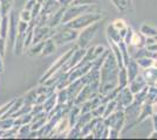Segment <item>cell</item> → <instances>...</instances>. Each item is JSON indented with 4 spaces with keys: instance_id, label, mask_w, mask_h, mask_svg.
I'll return each mask as SVG.
<instances>
[{
    "instance_id": "ffe728a7",
    "label": "cell",
    "mask_w": 157,
    "mask_h": 140,
    "mask_svg": "<svg viewBox=\"0 0 157 140\" xmlns=\"http://www.w3.org/2000/svg\"><path fill=\"white\" fill-rule=\"evenodd\" d=\"M1 7H2V13H4V15L6 14V12L10 9V7H11V5H12V0H1Z\"/></svg>"
},
{
    "instance_id": "44dd1931",
    "label": "cell",
    "mask_w": 157,
    "mask_h": 140,
    "mask_svg": "<svg viewBox=\"0 0 157 140\" xmlns=\"http://www.w3.org/2000/svg\"><path fill=\"white\" fill-rule=\"evenodd\" d=\"M145 48L148 49V50H150L152 53H157V41L155 43H151V45H148V46H145Z\"/></svg>"
},
{
    "instance_id": "3957f363",
    "label": "cell",
    "mask_w": 157,
    "mask_h": 140,
    "mask_svg": "<svg viewBox=\"0 0 157 140\" xmlns=\"http://www.w3.org/2000/svg\"><path fill=\"white\" fill-rule=\"evenodd\" d=\"M98 27H100V22H94L92 25H89L88 27L83 28V31L78 34V46L81 48L85 49L86 47L89 46L90 41L93 40V38L95 36V34L98 32Z\"/></svg>"
},
{
    "instance_id": "6da1fadb",
    "label": "cell",
    "mask_w": 157,
    "mask_h": 140,
    "mask_svg": "<svg viewBox=\"0 0 157 140\" xmlns=\"http://www.w3.org/2000/svg\"><path fill=\"white\" fill-rule=\"evenodd\" d=\"M102 18V14L100 13H94V12H88L82 15H80L78 18L71 20L68 23H66V27H69L73 29H83L89 25H92L94 22H98L100 19Z\"/></svg>"
},
{
    "instance_id": "4fadbf2b",
    "label": "cell",
    "mask_w": 157,
    "mask_h": 140,
    "mask_svg": "<svg viewBox=\"0 0 157 140\" xmlns=\"http://www.w3.org/2000/svg\"><path fill=\"white\" fill-rule=\"evenodd\" d=\"M13 15L11 16V26H10V29H11V45L15 43L14 41L17 39V34H18V27H17V23H15V16H14V13H12Z\"/></svg>"
},
{
    "instance_id": "7402d4cb",
    "label": "cell",
    "mask_w": 157,
    "mask_h": 140,
    "mask_svg": "<svg viewBox=\"0 0 157 140\" xmlns=\"http://www.w3.org/2000/svg\"><path fill=\"white\" fill-rule=\"evenodd\" d=\"M4 48H5V42H4V39L1 38L0 39V55L1 56H4V54H5V49Z\"/></svg>"
},
{
    "instance_id": "83f0119b",
    "label": "cell",
    "mask_w": 157,
    "mask_h": 140,
    "mask_svg": "<svg viewBox=\"0 0 157 140\" xmlns=\"http://www.w3.org/2000/svg\"><path fill=\"white\" fill-rule=\"evenodd\" d=\"M155 40H156V41H157V35H156V36H155Z\"/></svg>"
},
{
    "instance_id": "7a4b0ae2",
    "label": "cell",
    "mask_w": 157,
    "mask_h": 140,
    "mask_svg": "<svg viewBox=\"0 0 157 140\" xmlns=\"http://www.w3.org/2000/svg\"><path fill=\"white\" fill-rule=\"evenodd\" d=\"M92 12L93 7L92 5H72V7H69L68 9H66L63 16H62V21L61 23H66V22H69L71 20L78 18L80 15L88 12Z\"/></svg>"
},
{
    "instance_id": "d6986e66",
    "label": "cell",
    "mask_w": 157,
    "mask_h": 140,
    "mask_svg": "<svg viewBox=\"0 0 157 140\" xmlns=\"http://www.w3.org/2000/svg\"><path fill=\"white\" fill-rule=\"evenodd\" d=\"M92 4H98V0H73L72 2V5H92Z\"/></svg>"
},
{
    "instance_id": "603a6c76",
    "label": "cell",
    "mask_w": 157,
    "mask_h": 140,
    "mask_svg": "<svg viewBox=\"0 0 157 140\" xmlns=\"http://www.w3.org/2000/svg\"><path fill=\"white\" fill-rule=\"evenodd\" d=\"M58 1L60 2L61 6H69L73 2V0H58Z\"/></svg>"
},
{
    "instance_id": "e0dca14e",
    "label": "cell",
    "mask_w": 157,
    "mask_h": 140,
    "mask_svg": "<svg viewBox=\"0 0 157 140\" xmlns=\"http://www.w3.org/2000/svg\"><path fill=\"white\" fill-rule=\"evenodd\" d=\"M20 19H21V21L28 22V21L32 19V13H31V11H28V9L25 8V9L20 13Z\"/></svg>"
},
{
    "instance_id": "4316f807",
    "label": "cell",
    "mask_w": 157,
    "mask_h": 140,
    "mask_svg": "<svg viewBox=\"0 0 157 140\" xmlns=\"http://www.w3.org/2000/svg\"><path fill=\"white\" fill-rule=\"evenodd\" d=\"M45 1H46V0H38V2H39V4H44Z\"/></svg>"
},
{
    "instance_id": "2e32d148",
    "label": "cell",
    "mask_w": 157,
    "mask_h": 140,
    "mask_svg": "<svg viewBox=\"0 0 157 140\" xmlns=\"http://www.w3.org/2000/svg\"><path fill=\"white\" fill-rule=\"evenodd\" d=\"M113 26L115 27L116 29H117L118 32H121V31H123V29H127L128 27H127V25H125V22L123 20H120V19H117V20H115L113 23H111Z\"/></svg>"
},
{
    "instance_id": "5bb4252c",
    "label": "cell",
    "mask_w": 157,
    "mask_h": 140,
    "mask_svg": "<svg viewBox=\"0 0 157 140\" xmlns=\"http://www.w3.org/2000/svg\"><path fill=\"white\" fill-rule=\"evenodd\" d=\"M111 1L114 2V5L117 7V9H120L121 12L127 11L131 6V0H111Z\"/></svg>"
},
{
    "instance_id": "9a60e30c",
    "label": "cell",
    "mask_w": 157,
    "mask_h": 140,
    "mask_svg": "<svg viewBox=\"0 0 157 140\" xmlns=\"http://www.w3.org/2000/svg\"><path fill=\"white\" fill-rule=\"evenodd\" d=\"M156 59H150V57H142V59H137L136 62L138 63V66H141L142 68H150L154 66V61Z\"/></svg>"
},
{
    "instance_id": "8992f818",
    "label": "cell",
    "mask_w": 157,
    "mask_h": 140,
    "mask_svg": "<svg viewBox=\"0 0 157 140\" xmlns=\"http://www.w3.org/2000/svg\"><path fill=\"white\" fill-rule=\"evenodd\" d=\"M73 53H74V50H69L67 54H65L63 56H61L59 60L56 61V63L55 64H53V67L49 69V71L47 73V75H46V77L47 76H49V75H52L53 73H55L58 69H61V67H62V64L65 63V62H67V61L69 60V57L73 55Z\"/></svg>"
},
{
    "instance_id": "8fae6325",
    "label": "cell",
    "mask_w": 157,
    "mask_h": 140,
    "mask_svg": "<svg viewBox=\"0 0 157 140\" xmlns=\"http://www.w3.org/2000/svg\"><path fill=\"white\" fill-rule=\"evenodd\" d=\"M55 52V42L54 40H47L45 41V45H44V48H42V53L41 55H51L52 53Z\"/></svg>"
},
{
    "instance_id": "52a82bcc",
    "label": "cell",
    "mask_w": 157,
    "mask_h": 140,
    "mask_svg": "<svg viewBox=\"0 0 157 140\" xmlns=\"http://www.w3.org/2000/svg\"><path fill=\"white\" fill-rule=\"evenodd\" d=\"M144 78L147 80V83L150 85H155L157 82V68L150 67L147 68V70L144 71Z\"/></svg>"
},
{
    "instance_id": "d4e9b609",
    "label": "cell",
    "mask_w": 157,
    "mask_h": 140,
    "mask_svg": "<svg viewBox=\"0 0 157 140\" xmlns=\"http://www.w3.org/2000/svg\"><path fill=\"white\" fill-rule=\"evenodd\" d=\"M150 138H151V139H155V138H157V131H155L154 133L151 134V135H150Z\"/></svg>"
},
{
    "instance_id": "7c38bea8",
    "label": "cell",
    "mask_w": 157,
    "mask_h": 140,
    "mask_svg": "<svg viewBox=\"0 0 157 140\" xmlns=\"http://www.w3.org/2000/svg\"><path fill=\"white\" fill-rule=\"evenodd\" d=\"M141 33L143 34L144 36H154L155 38L157 35V29L148 23H144L143 26L141 27Z\"/></svg>"
},
{
    "instance_id": "30bf717a",
    "label": "cell",
    "mask_w": 157,
    "mask_h": 140,
    "mask_svg": "<svg viewBox=\"0 0 157 140\" xmlns=\"http://www.w3.org/2000/svg\"><path fill=\"white\" fill-rule=\"evenodd\" d=\"M127 66H128V71H127L128 73V80H129V82H131L138 75V63L135 61H131Z\"/></svg>"
},
{
    "instance_id": "ac0fdd59",
    "label": "cell",
    "mask_w": 157,
    "mask_h": 140,
    "mask_svg": "<svg viewBox=\"0 0 157 140\" xmlns=\"http://www.w3.org/2000/svg\"><path fill=\"white\" fill-rule=\"evenodd\" d=\"M8 19L6 16H4L2 19V23H1V38L5 39L6 38V33H7V28H8Z\"/></svg>"
},
{
    "instance_id": "9c48e42d",
    "label": "cell",
    "mask_w": 157,
    "mask_h": 140,
    "mask_svg": "<svg viewBox=\"0 0 157 140\" xmlns=\"http://www.w3.org/2000/svg\"><path fill=\"white\" fill-rule=\"evenodd\" d=\"M65 7H60L59 9L55 12V13L52 14V18L49 19V26L51 27H54L56 26L59 22H61L62 21V16H63V13H65Z\"/></svg>"
},
{
    "instance_id": "277c9868",
    "label": "cell",
    "mask_w": 157,
    "mask_h": 140,
    "mask_svg": "<svg viewBox=\"0 0 157 140\" xmlns=\"http://www.w3.org/2000/svg\"><path fill=\"white\" fill-rule=\"evenodd\" d=\"M78 34L76 32V29H73L67 27L65 31H61L59 33H56L53 36V40L56 45H63L67 42H71V41L78 39Z\"/></svg>"
},
{
    "instance_id": "cb8c5ba5",
    "label": "cell",
    "mask_w": 157,
    "mask_h": 140,
    "mask_svg": "<svg viewBox=\"0 0 157 140\" xmlns=\"http://www.w3.org/2000/svg\"><path fill=\"white\" fill-rule=\"evenodd\" d=\"M152 120H154V128H155V131H157V113L154 114Z\"/></svg>"
},
{
    "instance_id": "5b68a950",
    "label": "cell",
    "mask_w": 157,
    "mask_h": 140,
    "mask_svg": "<svg viewBox=\"0 0 157 140\" xmlns=\"http://www.w3.org/2000/svg\"><path fill=\"white\" fill-rule=\"evenodd\" d=\"M147 80L144 78V76L142 75H137L134 80L130 82V91L132 93H137L138 91H141L142 89L147 87Z\"/></svg>"
},
{
    "instance_id": "f1b7e54d",
    "label": "cell",
    "mask_w": 157,
    "mask_h": 140,
    "mask_svg": "<svg viewBox=\"0 0 157 140\" xmlns=\"http://www.w3.org/2000/svg\"><path fill=\"white\" fill-rule=\"evenodd\" d=\"M155 87H157V82H156V84H155Z\"/></svg>"
},
{
    "instance_id": "ba28073f",
    "label": "cell",
    "mask_w": 157,
    "mask_h": 140,
    "mask_svg": "<svg viewBox=\"0 0 157 140\" xmlns=\"http://www.w3.org/2000/svg\"><path fill=\"white\" fill-rule=\"evenodd\" d=\"M129 45H131L135 48H142V47H144L145 46V38H144V35L142 33H134L132 32Z\"/></svg>"
},
{
    "instance_id": "484cf974",
    "label": "cell",
    "mask_w": 157,
    "mask_h": 140,
    "mask_svg": "<svg viewBox=\"0 0 157 140\" xmlns=\"http://www.w3.org/2000/svg\"><path fill=\"white\" fill-rule=\"evenodd\" d=\"M154 112L157 113V102H156V105H155V109H154Z\"/></svg>"
}]
</instances>
